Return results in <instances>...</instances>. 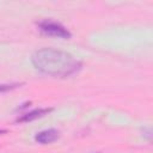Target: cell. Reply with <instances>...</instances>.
Wrapping results in <instances>:
<instances>
[{
    "mask_svg": "<svg viewBox=\"0 0 153 153\" xmlns=\"http://www.w3.org/2000/svg\"><path fill=\"white\" fill-rule=\"evenodd\" d=\"M53 109L51 108H38V109H33L31 111H27L23 115H20L16 122L18 123H25V122H31L33 120H37L39 117H43L44 115H48Z\"/></svg>",
    "mask_w": 153,
    "mask_h": 153,
    "instance_id": "3957f363",
    "label": "cell"
},
{
    "mask_svg": "<svg viewBox=\"0 0 153 153\" xmlns=\"http://www.w3.org/2000/svg\"><path fill=\"white\" fill-rule=\"evenodd\" d=\"M5 133H7L6 129H0V135H1V134H5Z\"/></svg>",
    "mask_w": 153,
    "mask_h": 153,
    "instance_id": "52a82bcc",
    "label": "cell"
},
{
    "mask_svg": "<svg viewBox=\"0 0 153 153\" xmlns=\"http://www.w3.org/2000/svg\"><path fill=\"white\" fill-rule=\"evenodd\" d=\"M143 136L151 141L152 140V129L151 128H143Z\"/></svg>",
    "mask_w": 153,
    "mask_h": 153,
    "instance_id": "8992f818",
    "label": "cell"
},
{
    "mask_svg": "<svg viewBox=\"0 0 153 153\" xmlns=\"http://www.w3.org/2000/svg\"><path fill=\"white\" fill-rule=\"evenodd\" d=\"M59 137H60V131L57 129H54V128L42 130L35 135V140L42 145H48V143L55 142Z\"/></svg>",
    "mask_w": 153,
    "mask_h": 153,
    "instance_id": "277c9868",
    "label": "cell"
},
{
    "mask_svg": "<svg viewBox=\"0 0 153 153\" xmlns=\"http://www.w3.org/2000/svg\"><path fill=\"white\" fill-rule=\"evenodd\" d=\"M31 62L38 72L54 78H67L81 69V62L72 54L54 48L38 49L31 56Z\"/></svg>",
    "mask_w": 153,
    "mask_h": 153,
    "instance_id": "6da1fadb",
    "label": "cell"
},
{
    "mask_svg": "<svg viewBox=\"0 0 153 153\" xmlns=\"http://www.w3.org/2000/svg\"><path fill=\"white\" fill-rule=\"evenodd\" d=\"M23 82H11V84H0V92H7L12 91L19 86H22Z\"/></svg>",
    "mask_w": 153,
    "mask_h": 153,
    "instance_id": "5b68a950",
    "label": "cell"
},
{
    "mask_svg": "<svg viewBox=\"0 0 153 153\" xmlns=\"http://www.w3.org/2000/svg\"><path fill=\"white\" fill-rule=\"evenodd\" d=\"M38 27L42 33L47 36H53V37H59V38H71L72 33L60 23L54 22L51 19H44L38 22Z\"/></svg>",
    "mask_w": 153,
    "mask_h": 153,
    "instance_id": "7a4b0ae2",
    "label": "cell"
}]
</instances>
